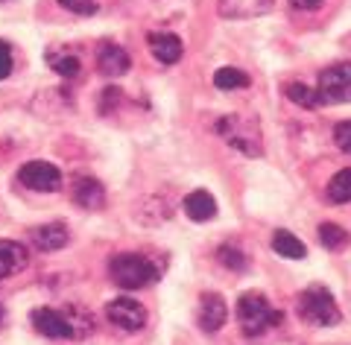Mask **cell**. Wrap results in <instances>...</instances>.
<instances>
[{"label": "cell", "mask_w": 351, "mask_h": 345, "mask_svg": "<svg viewBox=\"0 0 351 345\" xmlns=\"http://www.w3.org/2000/svg\"><path fill=\"white\" fill-rule=\"evenodd\" d=\"M71 199L85 211H100L106 205V191L94 176H76L71 182Z\"/></svg>", "instance_id": "obj_10"}, {"label": "cell", "mask_w": 351, "mask_h": 345, "mask_svg": "<svg viewBox=\"0 0 351 345\" xmlns=\"http://www.w3.org/2000/svg\"><path fill=\"white\" fill-rule=\"evenodd\" d=\"M319 103L325 106H339L351 103V62H337L331 68L319 73V85H316Z\"/></svg>", "instance_id": "obj_5"}, {"label": "cell", "mask_w": 351, "mask_h": 345, "mask_svg": "<svg viewBox=\"0 0 351 345\" xmlns=\"http://www.w3.org/2000/svg\"><path fill=\"white\" fill-rule=\"evenodd\" d=\"M68 226L64 222H47V226H36L32 228V243L41 249V252H56L68 246Z\"/></svg>", "instance_id": "obj_15"}, {"label": "cell", "mask_w": 351, "mask_h": 345, "mask_svg": "<svg viewBox=\"0 0 351 345\" xmlns=\"http://www.w3.org/2000/svg\"><path fill=\"white\" fill-rule=\"evenodd\" d=\"M295 9H302V12H313V9H319L325 0H290Z\"/></svg>", "instance_id": "obj_28"}, {"label": "cell", "mask_w": 351, "mask_h": 345, "mask_svg": "<svg viewBox=\"0 0 351 345\" xmlns=\"http://www.w3.org/2000/svg\"><path fill=\"white\" fill-rule=\"evenodd\" d=\"M106 319L120 331L135 333L147 325V310L141 302H135V298L120 296V298H112V302L106 305Z\"/></svg>", "instance_id": "obj_7"}, {"label": "cell", "mask_w": 351, "mask_h": 345, "mask_svg": "<svg viewBox=\"0 0 351 345\" xmlns=\"http://www.w3.org/2000/svg\"><path fill=\"white\" fill-rule=\"evenodd\" d=\"M44 59H47V64L53 71H56L59 76H64V80H73V76H80V56L71 53L68 47H50L47 53H44Z\"/></svg>", "instance_id": "obj_17"}, {"label": "cell", "mask_w": 351, "mask_h": 345, "mask_svg": "<svg viewBox=\"0 0 351 345\" xmlns=\"http://www.w3.org/2000/svg\"><path fill=\"white\" fill-rule=\"evenodd\" d=\"M0 322H3V307H0Z\"/></svg>", "instance_id": "obj_29"}, {"label": "cell", "mask_w": 351, "mask_h": 345, "mask_svg": "<svg viewBox=\"0 0 351 345\" xmlns=\"http://www.w3.org/2000/svg\"><path fill=\"white\" fill-rule=\"evenodd\" d=\"M164 270H167V258H161V254L123 252L108 261V275L123 290H144V287L158 281Z\"/></svg>", "instance_id": "obj_1"}, {"label": "cell", "mask_w": 351, "mask_h": 345, "mask_svg": "<svg viewBox=\"0 0 351 345\" xmlns=\"http://www.w3.org/2000/svg\"><path fill=\"white\" fill-rule=\"evenodd\" d=\"M214 132L228 143V147H234L243 155H261L263 152L261 123L252 115H223V117H217Z\"/></svg>", "instance_id": "obj_2"}, {"label": "cell", "mask_w": 351, "mask_h": 345, "mask_svg": "<svg viewBox=\"0 0 351 345\" xmlns=\"http://www.w3.org/2000/svg\"><path fill=\"white\" fill-rule=\"evenodd\" d=\"M59 6L62 9H68V12H73V15H94L97 12V9H100V6H97V0H59Z\"/></svg>", "instance_id": "obj_25"}, {"label": "cell", "mask_w": 351, "mask_h": 345, "mask_svg": "<svg viewBox=\"0 0 351 345\" xmlns=\"http://www.w3.org/2000/svg\"><path fill=\"white\" fill-rule=\"evenodd\" d=\"M281 319H284V313L272 307L263 293H243L237 298V322L246 337H261V333H267L269 328L281 325Z\"/></svg>", "instance_id": "obj_3"}, {"label": "cell", "mask_w": 351, "mask_h": 345, "mask_svg": "<svg viewBox=\"0 0 351 345\" xmlns=\"http://www.w3.org/2000/svg\"><path fill=\"white\" fill-rule=\"evenodd\" d=\"M97 68H100L103 76H123L132 68L129 53L120 47V44L106 41L100 50H97Z\"/></svg>", "instance_id": "obj_12"}, {"label": "cell", "mask_w": 351, "mask_h": 345, "mask_svg": "<svg viewBox=\"0 0 351 345\" xmlns=\"http://www.w3.org/2000/svg\"><path fill=\"white\" fill-rule=\"evenodd\" d=\"M348 47H351V36H348Z\"/></svg>", "instance_id": "obj_30"}, {"label": "cell", "mask_w": 351, "mask_h": 345, "mask_svg": "<svg viewBox=\"0 0 351 345\" xmlns=\"http://www.w3.org/2000/svg\"><path fill=\"white\" fill-rule=\"evenodd\" d=\"M249 82H252L249 73H243L240 68H219L214 73V85L219 91H240V88H246Z\"/></svg>", "instance_id": "obj_22"}, {"label": "cell", "mask_w": 351, "mask_h": 345, "mask_svg": "<svg viewBox=\"0 0 351 345\" xmlns=\"http://www.w3.org/2000/svg\"><path fill=\"white\" fill-rule=\"evenodd\" d=\"M196 322L205 333H217L219 328L228 322V305L219 293H205L199 298V313H196Z\"/></svg>", "instance_id": "obj_8"}, {"label": "cell", "mask_w": 351, "mask_h": 345, "mask_svg": "<svg viewBox=\"0 0 351 345\" xmlns=\"http://www.w3.org/2000/svg\"><path fill=\"white\" fill-rule=\"evenodd\" d=\"M272 249H276V254H281V258H290V261H302L307 249H304V243L293 235V231H276L272 235Z\"/></svg>", "instance_id": "obj_19"}, {"label": "cell", "mask_w": 351, "mask_h": 345, "mask_svg": "<svg viewBox=\"0 0 351 345\" xmlns=\"http://www.w3.org/2000/svg\"><path fill=\"white\" fill-rule=\"evenodd\" d=\"M334 143H337V150L351 155V120H343V123L334 126Z\"/></svg>", "instance_id": "obj_26"}, {"label": "cell", "mask_w": 351, "mask_h": 345, "mask_svg": "<svg viewBox=\"0 0 351 345\" xmlns=\"http://www.w3.org/2000/svg\"><path fill=\"white\" fill-rule=\"evenodd\" d=\"M12 73V50H9L6 41H0V80Z\"/></svg>", "instance_id": "obj_27"}, {"label": "cell", "mask_w": 351, "mask_h": 345, "mask_svg": "<svg viewBox=\"0 0 351 345\" xmlns=\"http://www.w3.org/2000/svg\"><path fill=\"white\" fill-rule=\"evenodd\" d=\"M62 316L68 319L73 340H85L88 333H94V316L88 313L82 305H68V307H62Z\"/></svg>", "instance_id": "obj_18"}, {"label": "cell", "mask_w": 351, "mask_h": 345, "mask_svg": "<svg viewBox=\"0 0 351 345\" xmlns=\"http://www.w3.org/2000/svg\"><path fill=\"white\" fill-rule=\"evenodd\" d=\"M147 44H149V53L156 56V62H161V64H176L184 53L182 38L173 36V32H149Z\"/></svg>", "instance_id": "obj_13"}, {"label": "cell", "mask_w": 351, "mask_h": 345, "mask_svg": "<svg viewBox=\"0 0 351 345\" xmlns=\"http://www.w3.org/2000/svg\"><path fill=\"white\" fill-rule=\"evenodd\" d=\"M284 94H287L290 103L302 106V108H316V106H322V103H319V94H316V88H307L304 82H287V85H284Z\"/></svg>", "instance_id": "obj_21"}, {"label": "cell", "mask_w": 351, "mask_h": 345, "mask_svg": "<svg viewBox=\"0 0 351 345\" xmlns=\"http://www.w3.org/2000/svg\"><path fill=\"white\" fill-rule=\"evenodd\" d=\"M319 243L325 249L337 252V249H343L348 243V231L343 226H337V222H322L319 226Z\"/></svg>", "instance_id": "obj_24"}, {"label": "cell", "mask_w": 351, "mask_h": 345, "mask_svg": "<svg viewBox=\"0 0 351 345\" xmlns=\"http://www.w3.org/2000/svg\"><path fill=\"white\" fill-rule=\"evenodd\" d=\"M276 0H217L219 15L228 21H246V18H258L263 12H269Z\"/></svg>", "instance_id": "obj_11"}, {"label": "cell", "mask_w": 351, "mask_h": 345, "mask_svg": "<svg viewBox=\"0 0 351 345\" xmlns=\"http://www.w3.org/2000/svg\"><path fill=\"white\" fill-rule=\"evenodd\" d=\"M295 310H299L302 322H307V325H313V328H334V325H339V319H343L334 296L319 284H313V287H307L304 293H299Z\"/></svg>", "instance_id": "obj_4"}, {"label": "cell", "mask_w": 351, "mask_h": 345, "mask_svg": "<svg viewBox=\"0 0 351 345\" xmlns=\"http://www.w3.org/2000/svg\"><path fill=\"white\" fill-rule=\"evenodd\" d=\"M27 263H29V254L18 240H0V281L24 272Z\"/></svg>", "instance_id": "obj_14"}, {"label": "cell", "mask_w": 351, "mask_h": 345, "mask_svg": "<svg viewBox=\"0 0 351 345\" xmlns=\"http://www.w3.org/2000/svg\"><path fill=\"white\" fill-rule=\"evenodd\" d=\"M18 182L36 193H56L62 187V173L50 161H27L18 170Z\"/></svg>", "instance_id": "obj_6"}, {"label": "cell", "mask_w": 351, "mask_h": 345, "mask_svg": "<svg viewBox=\"0 0 351 345\" xmlns=\"http://www.w3.org/2000/svg\"><path fill=\"white\" fill-rule=\"evenodd\" d=\"M217 261L226 266V270H232V272H246L249 270V258H246V252L234 246V243H223V246L217 249Z\"/></svg>", "instance_id": "obj_20"}, {"label": "cell", "mask_w": 351, "mask_h": 345, "mask_svg": "<svg viewBox=\"0 0 351 345\" xmlns=\"http://www.w3.org/2000/svg\"><path fill=\"white\" fill-rule=\"evenodd\" d=\"M325 196L331 199V202H351V167H346V170H339L331 182H328V191Z\"/></svg>", "instance_id": "obj_23"}, {"label": "cell", "mask_w": 351, "mask_h": 345, "mask_svg": "<svg viewBox=\"0 0 351 345\" xmlns=\"http://www.w3.org/2000/svg\"><path fill=\"white\" fill-rule=\"evenodd\" d=\"M32 328L47 340H73L68 319L62 316V310H53V307L32 310Z\"/></svg>", "instance_id": "obj_9"}, {"label": "cell", "mask_w": 351, "mask_h": 345, "mask_svg": "<svg viewBox=\"0 0 351 345\" xmlns=\"http://www.w3.org/2000/svg\"><path fill=\"white\" fill-rule=\"evenodd\" d=\"M182 205H184V214H188L193 222H208V219L217 217V202H214V196L208 193V191L188 193Z\"/></svg>", "instance_id": "obj_16"}]
</instances>
